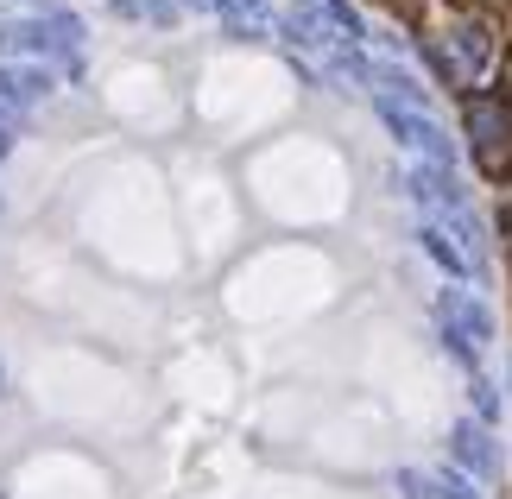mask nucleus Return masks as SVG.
<instances>
[{
    "mask_svg": "<svg viewBox=\"0 0 512 499\" xmlns=\"http://www.w3.org/2000/svg\"><path fill=\"white\" fill-rule=\"evenodd\" d=\"M462 127H468V146H475V165L487 177H512V102H500V95H468Z\"/></svg>",
    "mask_w": 512,
    "mask_h": 499,
    "instance_id": "1",
    "label": "nucleus"
},
{
    "mask_svg": "<svg viewBox=\"0 0 512 499\" xmlns=\"http://www.w3.org/2000/svg\"><path fill=\"white\" fill-rule=\"evenodd\" d=\"M76 45H83V19L70 13H32V19L0 13V51L7 57H76Z\"/></svg>",
    "mask_w": 512,
    "mask_h": 499,
    "instance_id": "2",
    "label": "nucleus"
},
{
    "mask_svg": "<svg viewBox=\"0 0 512 499\" xmlns=\"http://www.w3.org/2000/svg\"><path fill=\"white\" fill-rule=\"evenodd\" d=\"M487 57H494V45H487V32H481V26H468V19L430 38V64L443 70V83H481Z\"/></svg>",
    "mask_w": 512,
    "mask_h": 499,
    "instance_id": "3",
    "label": "nucleus"
},
{
    "mask_svg": "<svg viewBox=\"0 0 512 499\" xmlns=\"http://www.w3.org/2000/svg\"><path fill=\"white\" fill-rule=\"evenodd\" d=\"M437 323H443V342L462 354V361H475V354L494 342V316L487 304H475L468 291H443L437 297Z\"/></svg>",
    "mask_w": 512,
    "mask_h": 499,
    "instance_id": "4",
    "label": "nucleus"
},
{
    "mask_svg": "<svg viewBox=\"0 0 512 499\" xmlns=\"http://www.w3.org/2000/svg\"><path fill=\"white\" fill-rule=\"evenodd\" d=\"M380 121L399 133L405 146L424 158V165H449V139H443V127L430 121L424 108H392V102H380Z\"/></svg>",
    "mask_w": 512,
    "mask_h": 499,
    "instance_id": "5",
    "label": "nucleus"
},
{
    "mask_svg": "<svg viewBox=\"0 0 512 499\" xmlns=\"http://www.w3.org/2000/svg\"><path fill=\"white\" fill-rule=\"evenodd\" d=\"M456 462H462V474H475V481H494L500 474V455H494V436L487 430H475V424H456Z\"/></svg>",
    "mask_w": 512,
    "mask_h": 499,
    "instance_id": "6",
    "label": "nucleus"
},
{
    "mask_svg": "<svg viewBox=\"0 0 512 499\" xmlns=\"http://www.w3.org/2000/svg\"><path fill=\"white\" fill-rule=\"evenodd\" d=\"M0 95H7L13 108L45 102V95H51V70H38V64H7V70H0Z\"/></svg>",
    "mask_w": 512,
    "mask_h": 499,
    "instance_id": "7",
    "label": "nucleus"
},
{
    "mask_svg": "<svg viewBox=\"0 0 512 499\" xmlns=\"http://www.w3.org/2000/svg\"><path fill=\"white\" fill-rule=\"evenodd\" d=\"M418 241H424V253L437 259L443 272H456V278L468 272V253H462L456 241H449V228H437V222H424V228H418Z\"/></svg>",
    "mask_w": 512,
    "mask_h": 499,
    "instance_id": "8",
    "label": "nucleus"
},
{
    "mask_svg": "<svg viewBox=\"0 0 512 499\" xmlns=\"http://www.w3.org/2000/svg\"><path fill=\"white\" fill-rule=\"evenodd\" d=\"M430 487H437V499H481L462 468H437V474H430Z\"/></svg>",
    "mask_w": 512,
    "mask_h": 499,
    "instance_id": "9",
    "label": "nucleus"
},
{
    "mask_svg": "<svg viewBox=\"0 0 512 499\" xmlns=\"http://www.w3.org/2000/svg\"><path fill=\"white\" fill-rule=\"evenodd\" d=\"M392 487H399V499H437V487H430L424 474H411V468H399V474H392Z\"/></svg>",
    "mask_w": 512,
    "mask_h": 499,
    "instance_id": "10",
    "label": "nucleus"
},
{
    "mask_svg": "<svg viewBox=\"0 0 512 499\" xmlns=\"http://www.w3.org/2000/svg\"><path fill=\"white\" fill-rule=\"evenodd\" d=\"M475 411H481V417L500 411V398H494V386H487V379H475Z\"/></svg>",
    "mask_w": 512,
    "mask_h": 499,
    "instance_id": "11",
    "label": "nucleus"
},
{
    "mask_svg": "<svg viewBox=\"0 0 512 499\" xmlns=\"http://www.w3.org/2000/svg\"><path fill=\"white\" fill-rule=\"evenodd\" d=\"M13 114H19V108L7 102V95H0V127H7V121H13Z\"/></svg>",
    "mask_w": 512,
    "mask_h": 499,
    "instance_id": "12",
    "label": "nucleus"
},
{
    "mask_svg": "<svg viewBox=\"0 0 512 499\" xmlns=\"http://www.w3.org/2000/svg\"><path fill=\"white\" fill-rule=\"evenodd\" d=\"M7 152H13V133H7V127H0V158H7Z\"/></svg>",
    "mask_w": 512,
    "mask_h": 499,
    "instance_id": "13",
    "label": "nucleus"
}]
</instances>
